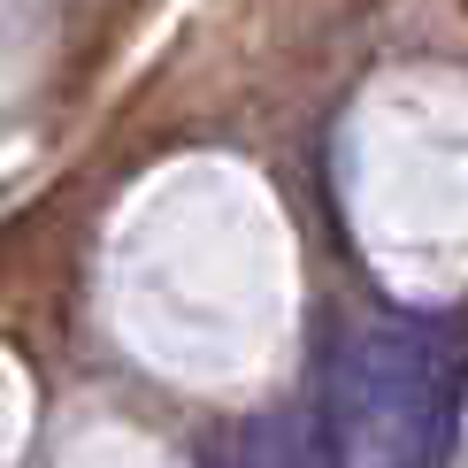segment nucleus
I'll use <instances>...</instances> for the list:
<instances>
[{"mask_svg":"<svg viewBox=\"0 0 468 468\" xmlns=\"http://www.w3.org/2000/svg\"><path fill=\"white\" fill-rule=\"evenodd\" d=\"M239 468H330V445H323V431L307 438L300 422H261V431H246Z\"/></svg>","mask_w":468,"mask_h":468,"instance_id":"2","label":"nucleus"},{"mask_svg":"<svg viewBox=\"0 0 468 468\" xmlns=\"http://www.w3.org/2000/svg\"><path fill=\"white\" fill-rule=\"evenodd\" d=\"M461 346L453 330L368 315L330 346L323 384V445L330 468H438L445 445V392Z\"/></svg>","mask_w":468,"mask_h":468,"instance_id":"1","label":"nucleus"}]
</instances>
